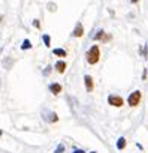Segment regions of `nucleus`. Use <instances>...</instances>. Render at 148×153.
Instances as JSON below:
<instances>
[{
	"label": "nucleus",
	"instance_id": "f257e3e1",
	"mask_svg": "<svg viewBox=\"0 0 148 153\" xmlns=\"http://www.w3.org/2000/svg\"><path fill=\"white\" fill-rule=\"evenodd\" d=\"M85 57H87V62H88L90 65H96V63L99 62V59H100V51H99V47H97V45H93V47H91V48L87 51Z\"/></svg>",
	"mask_w": 148,
	"mask_h": 153
},
{
	"label": "nucleus",
	"instance_id": "f03ea898",
	"mask_svg": "<svg viewBox=\"0 0 148 153\" xmlns=\"http://www.w3.org/2000/svg\"><path fill=\"white\" fill-rule=\"evenodd\" d=\"M141 99H142V93H141L139 90H135V92H132V93H130V96H129L127 102H129V105H130V107H138V105H139V102H141Z\"/></svg>",
	"mask_w": 148,
	"mask_h": 153
},
{
	"label": "nucleus",
	"instance_id": "7ed1b4c3",
	"mask_svg": "<svg viewBox=\"0 0 148 153\" xmlns=\"http://www.w3.org/2000/svg\"><path fill=\"white\" fill-rule=\"evenodd\" d=\"M108 104L112 105V107H123L124 101H123L121 96H114V95H111V96H108Z\"/></svg>",
	"mask_w": 148,
	"mask_h": 153
},
{
	"label": "nucleus",
	"instance_id": "20e7f679",
	"mask_svg": "<svg viewBox=\"0 0 148 153\" xmlns=\"http://www.w3.org/2000/svg\"><path fill=\"white\" fill-rule=\"evenodd\" d=\"M94 39H96V41H102V42H108V41L111 39V36L106 35L103 30H97V33L94 35Z\"/></svg>",
	"mask_w": 148,
	"mask_h": 153
},
{
	"label": "nucleus",
	"instance_id": "39448f33",
	"mask_svg": "<svg viewBox=\"0 0 148 153\" xmlns=\"http://www.w3.org/2000/svg\"><path fill=\"white\" fill-rule=\"evenodd\" d=\"M42 117H43L46 122H57V120H58L57 114L52 113V111H43V113H42Z\"/></svg>",
	"mask_w": 148,
	"mask_h": 153
},
{
	"label": "nucleus",
	"instance_id": "423d86ee",
	"mask_svg": "<svg viewBox=\"0 0 148 153\" xmlns=\"http://www.w3.org/2000/svg\"><path fill=\"white\" fill-rule=\"evenodd\" d=\"M82 35H84V27H82L81 23H78V24L75 26V29H73V32H72V36H73V38H81Z\"/></svg>",
	"mask_w": 148,
	"mask_h": 153
},
{
	"label": "nucleus",
	"instance_id": "0eeeda50",
	"mask_svg": "<svg viewBox=\"0 0 148 153\" xmlns=\"http://www.w3.org/2000/svg\"><path fill=\"white\" fill-rule=\"evenodd\" d=\"M84 83H85V89H87V92H93V89H94V83H93V78L90 75H85L84 76Z\"/></svg>",
	"mask_w": 148,
	"mask_h": 153
},
{
	"label": "nucleus",
	"instance_id": "6e6552de",
	"mask_svg": "<svg viewBox=\"0 0 148 153\" xmlns=\"http://www.w3.org/2000/svg\"><path fill=\"white\" fill-rule=\"evenodd\" d=\"M49 92L54 95H58V93H61V86L58 83H52V84H49Z\"/></svg>",
	"mask_w": 148,
	"mask_h": 153
},
{
	"label": "nucleus",
	"instance_id": "1a4fd4ad",
	"mask_svg": "<svg viewBox=\"0 0 148 153\" xmlns=\"http://www.w3.org/2000/svg\"><path fill=\"white\" fill-rule=\"evenodd\" d=\"M55 69H57L58 74H64V71H66V62L58 60V62L55 63Z\"/></svg>",
	"mask_w": 148,
	"mask_h": 153
},
{
	"label": "nucleus",
	"instance_id": "9d476101",
	"mask_svg": "<svg viewBox=\"0 0 148 153\" xmlns=\"http://www.w3.org/2000/svg\"><path fill=\"white\" fill-rule=\"evenodd\" d=\"M126 144H127L126 138H124V137H120L118 141H117V149H118V150H123V149L126 147Z\"/></svg>",
	"mask_w": 148,
	"mask_h": 153
},
{
	"label": "nucleus",
	"instance_id": "9b49d317",
	"mask_svg": "<svg viewBox=\"0 0 148 153\" xmlns=\"http://www.w3.org/2000/svg\"><path fill=\"white\" fill-rule=\"evenodd\" d=\"M55 56H58V57H66L67 56V53L64 51V50H61V48H54V51H52Z\"/></svg>",
	"mask_w": 148,
	"mask_h": 153
},
{
	"label": "nucleus",
	"instance_id": "f8f14e48",
	"mask_svg": "<svg viewBox=\"0 0 148 153\" xmlns=\"http://www.w3.org/2000/svg\"><path fill=\"white\" fill-rule=\"evenodd\" d=\"M29 48H32V42H30L29 39H24V41H23V45H21V50L26 51V50H29Z\"/></svg>",
	"mask_w": 148,
	"mask_h": 153
},
{
	"label": "nucleus",
	"instance_id": "ddd939ff",
	"mask_svg": "<svg viewBox=\"0 0 148 153\" xmlns=\"http://www.w3.org/2000/svg\"><path fill=\"white\" fill-rule=\"evenodd\" d=\"M42 39H43L45 47H51V38H49V35H43V36H42Z\"/></svg>",
	"mask_w": 148,
	"mask_h": 153
},
{
	"label": "nucleus",
	"instance_id": "4468645a",
	"mask_svg": "<svg viewBox=\"0 0 148 153\" xmlns=\"http://www.w3.org/2000/svg\"><path fill=\"white\" fill-rule=\"evenodd\" d=\"M63 150H64V146H63V144H60V146L55 149V152H54V153H61Z\"/></svg>",
	"mask_w": 148,
	"mask_h": 153
},
{
	"label": "nucleus",
	"instance_id": "2eb2a0df",
	"mask_svg": "<svg viewBox=\"0 0 148 153\" xmlns=\"http://www.w3.org/2000/svg\"><path fill=\"white\" fill-rule=\"evenodd\" d=\"M33 26H35L36 29H39V27H40V23H39V20H33Z\"/></svg>",
	"mask_w": 148,
	"mask_h": 153
},
{
	"label": "nucleus",
	"instance_id": "dca6fc26",
	"mask_svg": "<svg viewBox=\"0 0 148 153\" xmlns=\"http://www.w3.org/2000/svg\"><path fill=\"white\" fill-rule=\"evenodd\" d=\"M49 72H51V66H46V69L43 71V75H48Z\"/></svg>",
	"mask_w": 148,
	"mask_h": 153
},
{
	"label": "nucleus",
	"instance_id": "f3484780",
	"mask_svg": "<svg viewBox=\"0 0 148 153\" xmlns=\"http://www.w3.org/2000/svg\"><path fill=\"white\" fill-rule=\"evenodd\" d=\"M73 153H85V152H84V150H81V149H80V150H75V152H73Z\"/></svg>",
	"mask_w": 148,
	"mask_h": 153
},
{
	"label": "nucleus",
	"instance_id": "a211bd4d",
	"mask_svg": "<svg viewBox=\"0 0 148 153\" xmlns=\"http://www.w3.org/2000/svg\"><path fill=\"white\" fill-rule=\"evenodd\" d=\"M130 2H132V3H138V2H139V0H130Z\"/></svg>",
	"mask_w": 148,
	"mask_h": 153
}]
</instances>
